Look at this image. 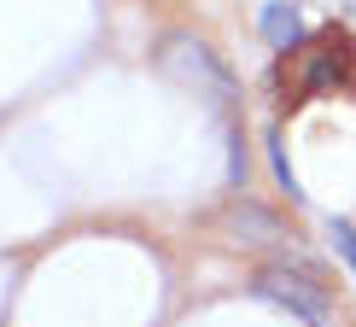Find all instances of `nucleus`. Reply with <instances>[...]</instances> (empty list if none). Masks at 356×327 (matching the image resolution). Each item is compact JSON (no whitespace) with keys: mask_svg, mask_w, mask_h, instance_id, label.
<instances>
[{"mask_svg":"<svg viewBox=\"0 0 356 327\" xmlns=\"http://www.w3.org/2000/svg\"><path fill=\"white\" fill-rule=\"evenodd\" d=\"M350 65H356V41H350V35H316V41H304V47L280 53V77H275L280 106H286V111H298L304 99L345 88Z\"/></svg>","mask_w":356,"mask_h":327,"instance_id":"f257e3e1","label":"nucleus"},{"mask_svg":"<svg viewBox=\"0 0 356 327\" xmlns=\"http://www.w3.org/2000/svg\"><path fill=\"white\" fill-rule=\"evenodd\" d=\"M251 287H257L263 298L286 304L304 327H333V298H327V292H321L309 275H298V269H263Z\"/></svg>","mask_w":356,"mask_h":327,"instance_id":"f03ea898","label":"nucleus"},{"mask_svg":"<svg viewBox=\"0 0 356 327\" xmlns=\"http://www.w3.org/2000/svg\"><path fill=\"white\" fill-rule=\"evenodd\" d=\"M164 65H170L181 82H199L204 94H216V99H234V77L222 70V58H216L211 47H204V41H187V35L164 41Z\"/></svg>","mask_w":356,"mask_h":327,"instance_id":"7ed1b4c3","label":"nucleus"},{"mask_svg":"<svg viewBox=\"0 0 356 327\" xmlns=\"http://www.w3.org/2000/svg\"><path fill=\"white\" fill-rule=\"evenodd\" d=\"M263 41H269L275 53H292V47H304V18H298V6H286V0L263 6Z\"/></svg>","mask_w":356,"mask_h":327,"instance_id":"20e7f679","label":"nucleus"},{"mask_svg":"<svg viewBox=\"0 0 356 327\" xmlns=\"http://www.w3.org/2000/svg\"><path fill=\"white\" fill-rule=\"evenodd\" d=\"M269 158H275V182L286 193H298V182H292V164H286V135L280 129H269Z\"/></svg>","mask_w":356,"mask_h":327,"instance_id":"39448f33","label":"nucleus"},{"mask_svg":"<svg viewBox=\"0 0 356 327\" xmlns=\"http://www.w3.org/2000/svg\"><path fill=\"white\" fill-rule=\"evenodd\" d=\"M327 234H333V251L350 263V275H356V228L350 222H327Z\"/></svg>","mask_w":356,"mask_h":327,"instance_id":"423d86ee","label":"nucleus"}]
</instances>
